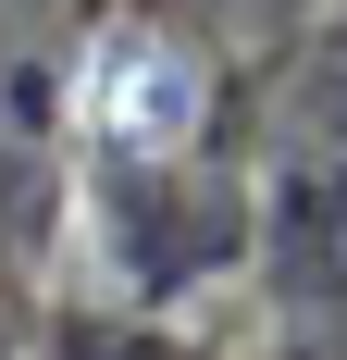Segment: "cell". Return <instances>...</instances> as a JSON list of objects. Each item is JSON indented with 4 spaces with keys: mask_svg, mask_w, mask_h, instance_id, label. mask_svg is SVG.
Instances as JSON below:
<instances>
[{
    "mask_svg": "<svg viewBox=\"0 0 347 360\" xmlns=\"http://www.w3.org/2000/svg\"><path fill=\"white\" fill-rule=\"evenodd\" d=\"M100 112H112V124H124L137 149H162V137H186V112H199V87H186V75H174L162 50H124V63L100 75Z\"/></svg>",
    "mask_w": 347,
    "mask_h": 360,
    "instance_id": "1",
    "label": "cell"
}]
</instances>
